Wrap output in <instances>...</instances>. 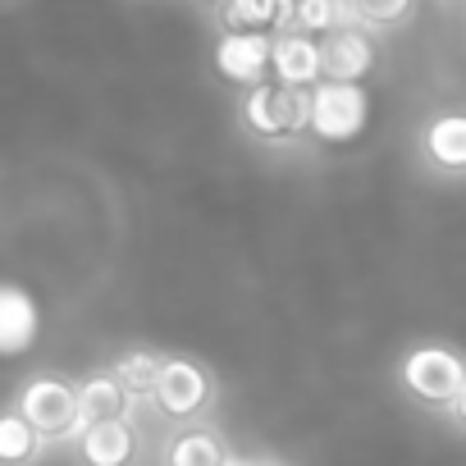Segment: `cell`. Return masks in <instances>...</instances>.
I'll return each instance as SVG.
<instances>
[{
    "instance_id": "obj_1",
    "label": "cell",
    "mask_w": 466,
    "mask_h": 466,
    "mask_svg": "<svg viewBox=\"0 0 466 466\" xmlns=\"http://www.w3.org/2000/svg\"><path fill=\"white\" fill-rule=\"evenodd\" d=\"M307 110H311V92L307 87H289V83H257L243 92L238 101V119L243 128L266 142V147H289L298 137H307Z\"/></svg>"
},
{
    "instance_id": "obj_2",
    "label": "cell",
    "mask_w": 466,
    "mask_h": 466,
    "mask_svg": "<svg viewBox=\"0 0 466 466\" xmlns=\"http://www.w3.org/2000/svg\"><path fill=\"white\" fill-rule=\"evenodd\" d=\"M461 380H466V357L448 343H416L398 361V389L430 411H448Z\"/></svg>"
},
{
    "instance_id": "obj_3",
    "label": "cell",
    "mask_w": 466,
    "mask_h": 466,
    "mask_svg": "<svg viewBox=\"0 0 466 466\" xmlns=\"http://www.w3.org/2000/svg\"><path fill=\"white\" fill-rule=\"evenodd\" d=\"M15 411L46 439V443H69L78 430H83V416H78V389L74 380L56 375V370H37L19 384L15 393Z\"/></svg>"
},
{
    "instance_id": "obj_4",
    "label": "cell",
    "mask_w": 466,
    "mask_h": 466,
    "mask_svg": "<svg viewBox=\"0 0 466 466\" xmlns=\"http://www.w3.org/2000/svg\"><path fill=\"white\" fill-rule=\"evenodd\" d=\"M370 124V96L366 83H329L320 78L311 87V110H307V133L320 147H348L366 133Z\"/></svg>"
},
{
    "instance_id": "obj_5",
    "label": "cell",
    "mask_w": 466,
    "mask_h": 466,
    "mask_svg": "<svg viewBox=\"0 0 466 466\" xmlns=\"http://www.w3.org/2000/svg\"><path fill=\"white\" fill-rule=\"evenodd\" d=\"M215 393H219L215 375L197 357H165L156 389H151V407H156V416L187 425V420H201L215 407Z\"/></svg>"
},
{
    "instance_id": "obj_6",
    "label": "cell",
    "mask_w": 466,
    "mask_h": 466,
    "mask_svg": "<svg viewBox=\"0 0 466 466\" xmlns=\"http://www.w3.org/2000/svg\"><path fill=\"white\" fill-rule=\"evenodd\" d=\"M74 466H137L142 461V430L133 416L119 420H92L69 439Z\"/></svg>"
},
{
    "instance_id": "obj_7",
    "label": "cell",
    "mask_w": 466,
    "mask_h": 466,
    "mask_svg": "<svg viewBox=\"0 0 466 466\" xmlns=\"http://www.w3.org/2000/svg\"><path fill=\"white\" fill-rule=\"evenodd\" d=\"M416 151L439 178H466V106L434 110L416 133Z\"/></svg>"
},
{
    "instance_id": "obj_8",
    "label": "cell",
    "mask_w": 466,
    "mask_h": 466,
    "mask_svg": "<svg viewBox=\"0 0 466 466\" xmlns=\"http://www.w3.org/2000/svg\"><path fill=\"white\" fill-rule=\"evenodd\" d=\"M380 65L375 33L361 24H339L334 33L320 37V74L329 83H366Z\"/></svg>"
},
{
    "instance_id": "obj_9",
    "label": "cell",
    "mask_w": 466,
    "mask_h": 466,
    "mask_svg": "<svg viewBox=\"0 0 466 466\" xmlns=\"http://www.w3.org/2000/svg\"><path fill=\"white\" fill-rule=\"evenodd\" d=\"M238 452H233L228 434L210 420H187L174 425L160 443V466H233Z\"/></svg>"
},
{
    "instance_id": "obj_10",
    "label": "cell",
    "mask_w": 466,
    "mask_h": 466,
    "mask_svg": "<svg viewBox=\"0 0 466 466\" xmlns=\"http://www.w3.org/2000/svg\"><path fill=\"white\" fill-rule=\"evenodd\" d=\"M215 74L233 87H257L270 78V37H252V33H224L215 42Z\"/></svg>"
},
{
    "instance_id": "obj_11",
    "label": "cell",
    "mask_w": 466,
    "mask_h": 466,
    "mask_svg": "<svg viewBox=\"0 0 466 466\" xmlns=\"http://www.w3.org/2000/svg\"><path fill=\"white\" fill-rule=\"evenodd\" d=\"M42 339V307L24 284L0 279V357H24Z\"/></svg>"
},
{
    "instance_id": "obj_12",
    "label": "cell",
    "mask_w": 466,
    "mask_h": 466,
    "mask_svg": "<svg viewBox=\"0 0 466 466\" xmlns=\"http://www.w3.org/2000/svg\"><path fill=\"white\" fill-rule=\"evenodd\" d=\"M270 78L311 92L325 78L320 74V37L298 33V28H284L279 37H270Z\"/></svg>"
},
{
    "instance_id": "obj_13",
    "label": "cell",
    "mask_w": 466,
    "mask_h": 466,
    "mask_svg": "<svg viewBox=\"0 0 466 466\" xmlns=\"http://www.w3.org/2000/svg\"><path fill=\"white\" fill-rule=\"evenodd\" d=\"M215 10L224 33L279 37L284 28H293V0H219Z\"/></svg>"
},
{
    "instance_id": "obj_14",
    "label": "cell",
    "mask_w": 466,
    "mask_h": 466,
    "mask_svg": "<svg viewBox=\"0 0 466 466\" xmlns=\"http://www.w3.org/2000/svg\"><path fill=\"white\" fill-rule=\"evenodd\" d=\"M74 389H78V416H83V425L133 416V402H128V393L119 389V380H115L110 370H92V375L78 380Z\"/></svg>"
},
{
    "instance_id": "obj_15",
    "label": "cell",
    "mask_w": 466,
    "mask_h": 466,
    "mask_svg": "<svg viewBox=\"0 0 466 466\" xmlns=\"http://www.w3.org/2000/svg\"><path fill=\"white\" fill-rule=\"evenodd\" d=\"M46 448L51 443L15 407H0V466H37Z\"/></svg>"
},
{
    "instance_id": "obj_16",
    "label": "cell",
    "mask_w": 466,
    "mask_h": 466,
    "mask_svg": "<svg viewBox=\"0 0 466 466\" xmlns=\"http://www.w3.org/2000/svg\"><path fill=\"white\" fill-rule=\"evenodd\" d=\"M160 352H151V348H128V352H119L115 357V366H110V375L119 380V389L128 393V402L137 407V402H151V389H156V375H160Z\"/></svg>"
},
{
    "instance_id": "obj_17",
    "label": "cell",
    "mask_w": 466,
    "mask_h": 466,
    "mask_svg": "<svg viewBox=\"0 0 466 466\" xmlns=\"http://www.w3.org/2000/svg\"><path fill=\"white\" fill-rule=\"evenodd\" d=\"M343 15L370 33H393L416 15V0H343Z\"/></svg>"
},
{
    "instance_id": "obj_18",
    "label": "cell",
    "mask_w": 466,
    "mask_h": 466,
    "mask_svg": "<svg viewBox=\"0 0 466 466\" xmlns=\"http://www.w3.org/2000/svg\"><path fill=\"white\" fill-rule=\"evenodd\" d=\"M339 24H348L343 0H293V28H298V33L325 37V33H334Z\"/></svg>"
},
{
    "instance_id": "obj_19",
    "label": "cell",
    "mask_w": 466,
    "mask_h": 466,
    "mask_svg": "<svg viewBox=\"0 0 466 466\" xmlns=\"http://www.w3.org/2000/svg\"><path fill=\"white\" fill-rule=\"evenodd\" d=\"M448 420H452V430H461L466 434V380H461V389H457V398L448 402V411H443Z\"/></svg>"
},
{
    "instance_id": "obj_20",
    "label": "cell",
    "mask_w": 466,
    "mask_h": 466,
    "mask_svg": "<svg viewBox=\"0 0 466 466\" xmlns=\"http://www.w3.org/2000/svg\"><path fill=\"white\" fill-rule=\"evenodd\" d=\"M233 466H302V461H289V457H238Z\"/></svg>"
},
{
    "instance_id": "obj_21",
    "label": "cell",
    "mask_w": 466,
    "mask_h": 466,
    "mask_svg": "<svg viewBox=\"0 0 466 466\" xmlns=\"http://www.w3.org/2000/svg\"><path fill=\"white\" fill-rule=\"evenodd\" d=\"M215 5H219V0H215Z\"/></svg>"
}]
</instances>
